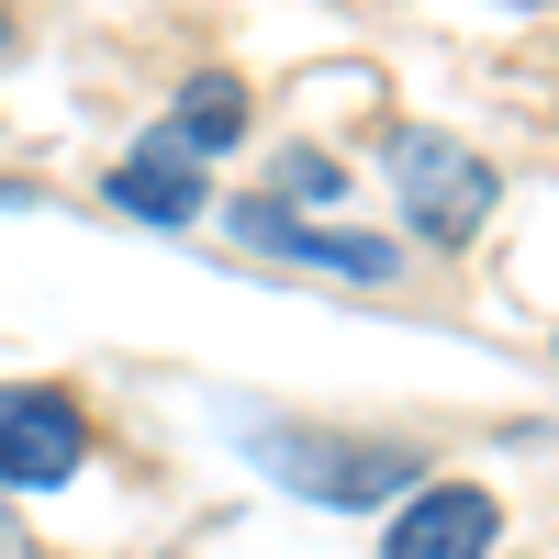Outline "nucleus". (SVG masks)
Instances as JSON below:
<instances>
[{
  "label": "nucleus",
  "instance_id": "nucleus-1",
  "mask_svg": "<svg viewBox=\"0 0 559 559\" xmlns=\"http://www.w3.org/2000/svg\"><path fill=\"white\" fill-rule=\"evenodd\" d=\"M392 179H403V224L426 247H471L481 224H492V191H503L459 134H414V146L392 157Z\"/></svg>",
  "mask_w": 559,
  "mask_h": 559
},
{
  "label": "nucleus",
  "instance_id": "nucleus-2",
  "mask_svg": "<svg viewBox=\"0 0 559 559\" xmlns=\"http://www.w3.org/2000/svg\"><path fill=\"white\" fill-rule=\"evenodd\" d=\"M258 471H280L302 503H392L414 492V459L403 448H336V437H258Z\"/></svg>",
  "mask_w": 559,
  "mask_h": 559
},
{
  "label": "nucleus",
  "instance_id": "nucleus-3",
  "mask_svg": "<svg viewBox=\"0 0 559 559\" xmlns=\"http://www.w3.org/2000/svg\"><path fill=\"white\" fill-rule=\"evenodd\" d=\"M90 459V414L68 403V392H0V481L12 492H45V481H68Z\"/></svg>",
  "mask_w": 559,
  "mask_h": 559
},
{
  "label": "nucleus",
  "instance_id": "nucleus-4",
  "mask_svg": "<svg viewBox=\"0 0 559 559\" xmlns=\"http://www.w3.org/2000/svg\"><path fill=\"white\" fill-rule=\"evenodd\" d=\"M236 236H247L258 258H292V269H336V280H403V247H392V236L302 224V213H280V202H247V213H236Z\"/></svg>",
  "mask_w": 559,
  "mask_h": 559
},
{
  "label": "nucleus",
  "instance_id": "nucleus-5",
  "mask_svg": "<svg viewBox=\"0 0 559 559\" xmlns=\"http://www.w3.org/2000/svg\"><path fill=\"white\" fill-rule=\"evenodd\" d=\"M492 537H503V503L481 492V481H426L392 515V559H492Z\"/></svg>",
  "mask_w": 559,
  "mask_h": 559
},
{
  "label": "nucleus",
  "instance_id": "nucleus-6",
  "mask_svg": "<svg viewBox=\"0 0 559 559\" xmlns=\"http://www.w3.org/2000/svg\"><path fill=\"white\" fill-rule=\"evenodd\" d=\"M157 157H179V168H202V157H224V146H247V79H224V68H202L191 90H179V112L146 134Z\"/></svg>",
  "mask_w": 559,
  "mask_h": 559
},
{
  "label": "nucleus",
  "instance_id": "nucleus-7",
  "mask_svg": "<svg viewBox=\"0 0 559 559\" xmlns=\"http://www.w3.org/2000/svg\"><path fill=\"white\" fill-rule=\"evenodd\" d=\"M112 202H123V213H146V224H191V213H202V168H179V157L146 146V157H123V168H112Z\"/></svg>",
  "mask_w": 559,
  "mask_h": 559
},
{
  "label": "nucleus",
  "instance_id": "nucleus-8",
  "mask_svg": "<svg viewBox=\"0 0 559 559\" xmlns=\"http://www.w3.org/2000/svg\"><path fill=\"white\" fill-rule=\"evenodd\" d=\"M269 202H280V213H292V202H347V168H324V157H292Z\"/></svg>",
  "mask_w": 559,
  "mask_h": 559
},
{
  "label": "nucleus",
  "instance_id": "nucleus-9",
  "mask_svg": "<svg viewBox=\"0 0 559 559\" xmlns=\"http://www.w3.org/2000/svg\"><path fill=\"white\" fill-rule=\"evenodd\" d=\"M12 202H23V191H12V179H0V213H12Z\"/></svg>",
  "mask_w": 559,
  "mask_h": 559
},
{
  "label": "nucleus",
  "instance_id": "nucleus-10",
  "mask_svg": "<svg viewBox=\"0 0 559 559\" xmlns=\"http://www.w3.org/2000/svg\"><path fill=\"white\" fill-rule=\"evenodd\" d=\"M0 57H12V23H0Z\"/></svg>",
  "mask_w": 559,
  "mask_h": 559
}]
</instances>
